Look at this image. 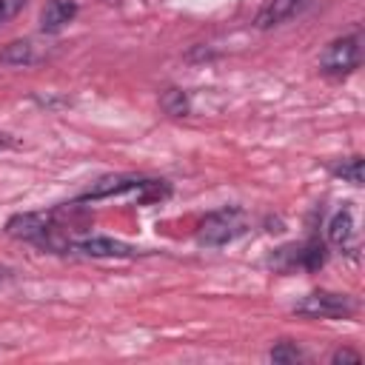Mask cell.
Returning <instances> with one entry per match:
<instances>
[{"instance_id":"cell-5","label":"cell","mask_w":365,"mask_h":365,"mask_svg":"<svg viewBox=\"0 0 365 365\" xmlns=\"http://www.w3.org/2000/svg\"><path fill=\"white\" fill-rule=\"evenodd\" d=\"M145 177H134V174H111V177H103L97 180L80 200H103V197H114V194H123V191H131V188H140Z\"/></svg>"},{"instance_id":"cell-12","label":"cell","mask_w":365,"mask_h":365,"mask_svg":"<svg viewBox=\"0 0 365 365\" xmlns=\"http://www.w3.org/2000/svg\"><path fill=\"white\" fill-rule=\"evenodd\" d=\"M322 262H325V245H322V242L311 240V242H305V245L299 248V265H302V268L317 271Z\"/></svg>"},{"instance_id":"cell-11","label":"cell","mask_w":365,"mask_h":365,"mask_svg":"<svg viewBox=\"0 0 365 365\" xmlns=\"http://www.w3.org/2000/svg\"><path fill=\"white\" fill-rule=\"evenodd\" d=\"M160 108H163L165 114H171V117H185L191 106H188L185 91H180V88H165V91L160 94Z\"/></svg>"},{"instance_id":"cell-8","label":"cell","mask_w":365,"mask_h":365,"mask_svg":"<svg viewBox=\"0 0 365 365\" xmlns=\"http://www.w3.org/2000/svg\"><path fill=\"white\" fill-rule=\"evenodd\" d=\"M77 251L80 254H88V257H134V248L120 242V240H111V237H88V240H80L77 242Z\"/></svg>"},{"instance_id":"cell-7","label":"cell","mask_w":365,"mask_h":365,"mask_svg":"<svg viewBox=\"0 0 365 365\" xmlns=\"http://www.w3.org/2000/svg\"><path fill=\"white\" fill-rule=\"evenodd\" d=\"M74 17H77V3L74 0H48L43 6V14H40V29L54 34V31L66 29Z\"/></svg>"},{"instance_id":"cell-4","label":"cell","mask_w":365,"mask_h":365,"mask_svg":"<svg viewBox=\"0 0 365 365\" xmlns=\"http://www.w3.org/2000/svg\"><path fill=\"white\" fill-rule=\"evenodd\" d=\"M51 231H54L51 214H37V211L14 214V217L6 222V234H9V237L23 240V242H37V245H43Z\"/></svg>"},{"instance_id":"cell-10","label":"cell","mask_w":365,"mask_h":365,"mask_svg":"<svg viewBox=\"0 0 365 365\" xmlns=\"http://www.w3.org/2000/svg\"><path fill=\"white\" fill-rule=\"evenodd\" d=\"M0 63H9V66H29L34 63V46L29 40H14L9 43L3 51H0Z\"/></svg>"},{"instance_id":"cell-2","label":"cell","mask_w":365,"mask_h":365,"mask_svg":"<svg viewBox=\"0 0 365 365\" xmlns=\"http://www.w3.org/2000/svg\"><path fill=\"white\" fill-rule=\"evenodd\" d=\"M242 231V211L240 208H222L208 214L200 228H197V240L202 245H225L228 240H234Z\"/></svg>"},{"instance_id":"cell-13","label":"cell","mask_w":365,"mask_h":365,"mask_svg":"<svg viewBox=\"0 0 365 365\" xmlns=\"http://www.w3.org/2000/svg\"><path fill=\"white\" fill-rule=\"evenodd\" d=\"M334 174L354 182V185H362V157H348L342 160L339 165H334Z\"/></svg>"},{"instance_id":"cell-14","label":"cell","mask_w":365,"mask_h":365,"mask_svg":"<svg viewBox=\"0 0 365 365\" xmlns=\"http://www.w3.org/2000/svg\"><path fill=\"white\" fill-rule=\"evenodd\" d=\"M137 191H143V194H140V202L163 200V197H168V194H171L168 182H163V180H143V185H140Z\"/></svg>"},{"instance_id":"cell-1","label":"cell","mask_w":365,"mask_h":365,"mask_svg":"<svg viewBox=\"0 0 365 365\" xmlns=\"http://www.w3.org/2000/svg\"><path fill=\"white\" fill-rule=\"evenodd\" d=\"M362 63V48H359V34H351V37H339L334 43L325 46V51L319 54V68L325 74H334V77H342V74H351L356 66Z\"/></svg>"},{"instance_id":"cell-18","label":"cell","mask_w":365,"mask_h":365,"mask_svg":"<svg viewBox=\"0 0 365 365\" xmlns=\"http://www.w3.org/2000/svg\"><path fill=\"white\" fill-rule=\"evenodd\" d=\"M9 148H17V140L6 131H0V151H9Z\"/></svg>"},{"instance_id":"cell-17","label":"cell","mask_w":365,"mask_h":365,"mask_svg":"<svg viewBox=\"0 0 365 365\" xmlns=\"http://www.w3.org/2000/svg\"><path fill=\"white\" fill-rule=\"evenodd\" d=\"M359 359H362V356H359L356 351H351V348H339V351H334V356H331L334 365H339V362H354V365H356Z\"/></svg>"},{"instance_id":"cell-15","label":"cell","mask_w":365,"mask_h":365,"mask_svg":"<svg viewBox=\"0 0 365 365\" xmlns=\"http://www.w3.org/2000/svg\"><path fill=\"white\" fill-rule=\"evenodd\" d=\"M271 359L274 362H297V359H302V351L294 342H279L277 348H271Z\"/></svg>"},{"instance_id":"cell-9","label":"cell","mask_w":365,"mask_h":365,"mask_svg":"<svg viewBox=\"0 0 365 365\" xmlns=\"http://www.w3.org/2000/svg\"><path fill=\"white\" fill-rule=\"evenodd\" d=\"M351 234H354V217H351L348 208H342V211H336V214L331 217V222H328V240H331L334 245H345V242L351 240Z\"/></svg>"},{"instance_id":"cell-3","label":"cell","mask_w":365,"mask_h":365,"mask_svg":"<svg viewBox=\"0 0 365 365\" xmlns=\"http://www.w3.org/2000/svg\"><path fill=\"white\" fill-rule=\"evenodd\" d=\"M297 314L302 317H319V319H336V317H348L354 311V302L345 294H331V291H314L308 297H302L294 305Z\"/></svg>"},{"instance_id":"cell-6","label":"cell","mask_w":365,"mask_h":365,"mask_svg":"<svg viewBox=\"0 0 365 365\" xmlns=\"http://www.w3.org/2000/svg\"><path fill=\"white\" fill-rule=\"evenodd\" d=\"M305 6V0H268L259 11H257V17H254V26L257 29H271V26H279V23H285V20H291L299 9Z\"/></svg>"},{"instance_id":"cell-16","label":"cell","mask_w":365,"mask_h":365,"mask_svg":"<svg viewBox=\"0 0 365 365\" xmlns=\"http://www.w3.org/2000/svg\"><path fill=\"white\" fill-rule=\"evenodd\" d=\"M26 3H29V0H0V26L9 23L11 17H17Z\"/></svg>"}]
</instances>
